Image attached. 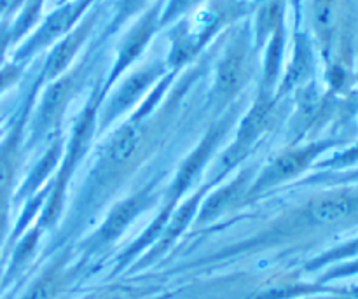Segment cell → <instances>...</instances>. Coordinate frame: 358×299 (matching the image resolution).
Returning a JSON list of instances; mask_svg holds the SVG:
<instances>
[{
    "label": "cell",
    "mask_w": 358,
    "mask_h": 299,
    "mask_svg": "<svg viewBox=\"0 0 358 299\" xmlns=\"http://www.w3.org/2000/svg\"><path fill=\"white\" fill-rule=\"evenodd\" d=\"M327 147L329 144H318V146H311L306 147V149L283 154L282 158H278V160L268 168L264 177L261 179V186L276 184V182L287 181V179L294 177V175L301 174V172H303L318 154L324 153Z\"/></svg>",
    "instance_id": "obj_1"
},
{
    "label": "cell",
    "mask_w": 358,
    "mask_h": 299,
    "mask_svg": "<svg viewBox=\"0 0 358 299\" xmlns=\"http://www.w3.org/2000/svg\"><path fill=\"white\" fill-rule=\"evenodd\" d=\"M247 69V51L241 42L231 46L220 62L217 72V93L220 97H231L241 86Z\"/></svg>",
    "instance_id": "obj_2"
},
{
    "label": "cell",
    "mask_w": 358,
    "mask_h": 299,
    "mask_svg": "<svg viewBox=\"0 0 358 299\" xmlns=\"http://www.w3.org/2000/svg\"><path fill=\"white\" fill-rule=\"evenodd\" d=\"M142 146V132L136 126H124L112 139L108 158L112 163H128Z\"/></svg>",
    "instance_id": "obj_3"
},
{
    "label": "cell",
    "mask_w": 358,
    "mask_h": 299,
    "mask_svg": "<svg viewBox=\"0 0 358 299\" xmlns=\"http://www.w3.org/2000/svg\"><path fill=\"white\" fill-rule=\"evenodd\" d=\"M87 28H90V23H87L86 27L76 30L73 34H70L69 37H66V41L62 42V44L56 48V51L52 53L51 58H49L48 67H45V76L52 77L65 69L66 63H69L70 60H72V56L76 55L77 48H79V46L83 44L84 39H86Z\"/></svg>",
    "instance_id": "obj_4"
},
{
    "label": "cell",
    "mask_w": 358,
    "mask_h": 299,
    "mask_svg": "<svg viewBox=\"0 0 358 299\" xmlns=\"http://www.w3.org/2000/svg\"><path fill=\"white\" fill-rule=\"evenodd\" d=\"M86 6H87V0L86 2L73 4V6H69V7H65V9L58 11V13H56L55 16H52L51 20L44 25V28H42V32H41V35H38L37 41L41 42V44H45V42L52 41V39H56L58 35H62L66 28L72 27V23L76 21V18L83 13V9Z\"/></svg>",
    "instance_id": "obj_5"
},
{
    "label": "cell",
    "mask_w": 358,
    "mask_h": 299,
    "mask_svg": "<svg viewBox=\"0 0 358 299\" xmlns=\"http://www.w3.org/2000/svg\"><path fill=\"white\" fill-rule=\"evenodd\" d=\"M313 23L322 46L327 48L334 34L336 0H313Z\"/></svg>",
    "instance_id": "obj_6"
},
{
    "label": "cell",
    "mask_w": 358,
    "mask_h": 299,
    "mask_svg": "<svg viewBox=\"0 0 358 299\" xmlns=\"http://www.w3.org/2000/svg\"><path fill=\"white\" fill-rule=\"evenodd\" d=\"M152 27H154V21L152 18H147V20H143L142 23H140V27L136 28L135 32L131 34V37L126 41V48H124V53H122L121 56V63L122 65H126V63L129 62V60L135 56V53L140 51V48L143 46V42L147 41V37H149L150 34H152Z\"/></svg>",
    "instance_id": "obj_7"
},
{
    "label": "cell",
    "mask_w": 358,
    "mask_h": 299,
    "mask_svg": "<svg viewBox=\"0 0 358 299\" xmlns=\"http://www.w3.org/2000/svg\"><path fill=\"white\" fill-rule=\"evenodd\" d=\"M138 210V203L136 202H128L117 209L114 212V216L110 217V223L107 224V233H117L121 228H124V224L128 223L129 219L133 217V214Z\"/></svg>",
    "instance_id": "obj_8"
},
{
    "label": "cell",
    "mask_w": 358,
    "mask_h": 299,
    "mask_svg": "<svg viewBox=\"0 0 358 299\" xmlns=\"http://www.w3.org/2000/svg\"><path fill=\"white\" fill-rule=\"evenodd\" d=\"M56 294V280L55 279H42L41 282L35 284L30 293L24 299H52Z\"/></svg>",
    "instance_id": "obj_9"
},
{
    "label": "cell",
    "mask_w": 358,
    "mask_h": 299,
    "mask_svg": "<svg viewBox=\"0 0 358 299\" xmlns=\"http://www.w3.org/2000/svg\"><path fill=\"white\" fill-rule=\"evenodd\" d=\"M13 175V161L7 151H0V193L7 188Z\"/></svg>",
    "instance_id": "obj_10"
},
{
    "label": "cell",
    "mask_w": 358,
    "mask_h": 299,
    "mask_svg": "<svg viewBox=\"0 0 358 299\" xmlns=\"http://www.w3.org/2000/svg\"><path fill=\"white\" fill-rule=\"evenodd\" d=\"M198 2L199 0H171L166 9V14H164V20H173L178 14H184L185 11L192 9Z\"/></svg>",
    "instance_id": "obj_11"
},
{
    "label": "cell",
    "mask_w": 358,
    "mask_h": 299,
    "mask_svg": "<svg viewBox=\"0 0 358 299\" xmlns=\"http://www.w3.org/2000/svg\"><path fill=\"white\" fill-rule=\"evenodd\" d=\"M145 0H122V6H121V13L124 14H131L133 11L138 9Z\"/></svg>",
    "instance_id": "obj_12"
}]
</instances>
